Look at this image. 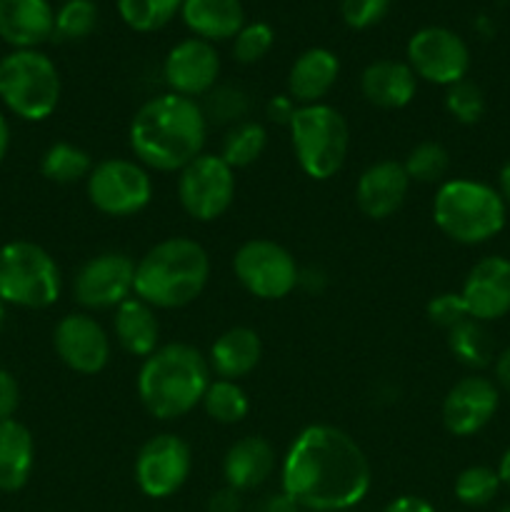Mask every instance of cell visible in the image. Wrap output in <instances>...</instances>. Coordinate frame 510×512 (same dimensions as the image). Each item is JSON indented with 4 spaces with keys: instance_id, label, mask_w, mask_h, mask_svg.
<instances>
[{
    "instance_id": "1",
    "label": "cell",
    "mask_w": 510,
    "mask_h": 512,
    "mask_svg": "<svg viewBox=\"0 0 510 512\" xmlns=\"http://www.w3.org/2000/svg\"><path fill=\"white\" fill-rule=\"evenodd\" d=\"M373 470L368 455L345 430L313 423L300 430L280 463V490L310 512L358 508L370 493Z\"/></svg>"
},
{
    "instance_id": "2",
    "label": "cell",
    "mask_w": 510,
    "mask_h": 512,
    "mask_svg": "<svg viewBox=\"0 0 510 512\" xmlns=\"http://www.w3.org/2000/svg\"><path fill=\"white\" fill-rule=\"evenodd\" d=\"M208 120L198 100L178 93H160L135 110L128 125V143L135 160L155 173H180L205 153Z\"/></svg>"
},
{
    "instance_id": "3",
    "label": "cell",
    "mask_w": 510,
    "mask_h": 512,
    "mask_svg": "<svg viewBox=\"0 0 510 512\" xmlns=\"http://www.w3.org/2000/svg\"><path fill=\"white\" fill-rule=\"evenodd\" d=\"M208 358L188 343L160 345L143 360L135 378L138 400L150 418L160 423L193 413L210 385Z\"/></svg>"
},
{
    "instance_id": "4",
    "label": "cell",
    "mask_w": 510,
    "mask_h": 512,
    "mask_svg": "<svg viewBox=\"0 0 510 512\" xmlns=\"http://www.w3.org/2000/svg\"><path fill=\"white\" fill-rule=\"evenodd\" d=\"M208 280V250L188 235H175L155 243L135 263L133 295L155 310H178L195 303Z\"/></svg>"
},
{
    "instance_id": "5",
    "label": "cell",
    "mask_w": 510,
    "mask_h": 512,
    "mask_svg": "<svg viewBox=\"0 0 510 512\" xmlns=\"http://www.w3.org/2000/svg\"><path fill=\"white\" fill-rule=\"evenodd\" d=\"M508 205L498 190L473 178L443 180L433 198V223L460 245H483L505 228Z\"/></svg>"
},
{
    "instance_id": "6",
    "label": "cell",
    "mask_w": 510,
    "mask_h": 512,
    "mask_svg": "<svg viewBox=\"0 0 510 512\" xmlns=\"http://www.w3.org/2000/svg\"><path fill=\"white\" fill-rule=\"evenodd\" d=\"M295 160L308 178H335L350 150V128L345 115L328 103L298 105L288 123Z\"/></svg>"
},
{
    "instance_id": "7",
    "label": "cell",
    "mask_w": 510,
    "mask_h": 512,
    "mask_svg": "<svg viewBox=\"0 0 510 512\" xmlns=\"http://www.w3.org/2000/svg\"><path fill=\"white\" fill-rule=\"evenodd\" d=\"M63 83L53 60L40 50H13L0 58V103L20 120L40 123L55 113Z\"/></svg>"
},
{
    "instance_id": "8",
    "label": "cell",
    "mask_w": 510,
    "mask_h": 512,
    "mask_svg": "<svg viewBox=\"0 0 510 512\" xmlns=\"http://www.w3.org/2000/svg\"><path fill=\"white\" fill-rule=\"evenodd\" d=\"M63 293V273L53 255L30 240L0 248V300L25 310H45Z\"/></svg>"
},
{
    "instance_id": "9",
    "label": "cell",
    "mask_w": 510,
    "mask_h": 512,
    "mask_svg": "<svg viewBox=\"0 0 510 512\" xmlns=\"http://www.w3.org/2000/svg\"><path fill=\"white\" fill-rule=\"evenodd\" d=\"M85 195L108 218H133L153 200V175L135 158H105L90 170Z\"/></svg>"
},
{
    "instance_id": "10",
    "label": "cell",
    "mask_w": 510,
    "mask_h": 512,
    "mask_svg": "<svg viewBox=\"0 0 510 512\" xmlns=\"http://www.w3.org/2000/svg\"><path fill=\"white\" fill-rule=\"evenodd\" d=\"M235 280L258 300H283L300 285L293 253L268 238H250L233 255Z\"/></svg>"
},
{
    "instance_id": "11",
    "label": "cell",
    "mask_w": 510,
    "mask_h": 512,
    "mask_svg": "<svg viewBox=\"0 0 510 512\" xmlns=\"http://www.w3.org/2000/svg\"><path fill=\"white\" fill-rule=\"evenodd\" d=\"M180 208L198 223L223 218L235 200V170L215 153H200L175 180Z\"/></svg>"
},
{
    "instance_id": "12",
    "label": "cell",
    "mask_w": 510,
    "mask_h": 512,
    "mask_svg": "<svg viewBox=\"0 0 510 512\" xmlns=\"http://www.w3.org/2000/svg\"><path fill=\"white\" fill-rule=\"evenodd\" d=\"M193 453L175 433H158L140 445L133 463V478L145 498H173L190 478Z\"/></svg>"
},
{
    "instance_id": "13",
    "label": "cell",
    "mask_w": 510,
    "mask_h": 512,
    "mask_svg": "<svg viewBox=\"0 0 510 512\" xmlns=\"http://www.w3.org/2000/svg\"><path fill=\"white\" fill-rule=\"evenodd\" d=\"M415 78L430 85H450L465 80L470 70V50L458 33L443 25H428L410 35L405 48Z\"/></svg>"
},
{
    "instance_id": "14",
    "label": "cell",
    "mask_w": 510,
    "mask_h": 512,
    "mask_svg": "<svg viewBox=\"0 0 510 512\" xmlns=\"http://www.w3.org/2000/svg\"><path fill=\"white\" fill-rule=\"evenodd\" d=\"M135 260L120 250H105L85 260L73 278V298L85 310H115L133 298Z\"/></svg>"
},
{
    "instance_id": "15",
    "label": "cell",
    "mask_w": 510,
    "mask_h": 512,
    "mask_svg": "<svg viewBox=\"0 0 510 512\" xmlns=\"http://www.w3.org/2000/svg\"><path fill=\"white\" fill-rule=\"evenodd\" d=\"M55 355L78 375H98L108 368L113 340L90 313H68L53 330Z\"/></svg>"
},
{
    "instance_id": "16",
    "label": "cell",
    "mask_w": 510,
    "mask_h": 512,
    "mask_svg": "<svg viewBox=\"0 0 510 512\" xmlns=\"http://www.w3.org/2000/svg\"><path fill=\"white\" fill-rule=\"evenodd\" d=\"M500 408V390L485 375H465L445 393L440 418L443 428L455 438H470L480 433Z\"/></svg>"
},
{
    "instance_id": "17",
    "label": "cell",
    "mask_w": 510,
    "mask_h": 512,
    "mask_svg": "<svg viewBox=\"0 0 510 512\" xmlns=\"http://www.w3.org/2000/svg\"><path fill=\"white\" fill-rule=\"evenodd\" d=\"M218 75L220 55L208 40L185 38L165 55L163 78L170 93L198 100L218 85Z\"/></svg>"
},
{
    "instance_id": "18",
    "label": "cell",
    "mask_w": 510,
    "mask_h": 512,
    "mask_svg": "<svg viewBox=\"0 0 510 512\" xmlns=\"http://www.w3.org/2000/svg\"><path fill=\"white\" fill-rule=\"evenodd\" d=\"M470 318L493 323L510 313V260L503 255H488L478 260L465 275L460 288Z\"/></svg>"
},
{
    "instance_id": "19",
    "label": "cell",
    "mask_w": 510,
    "mask_h": 512,
    "mask_svg": "<svg viewBox=\"0 0 510 512\" xmlns=\"http://www.w3.org/2000/svg\"><path fill=\"white\" fill-rule=\"evenodd\" d=\"M410 178L398 160H378L360 173L355 183V205L370 220H385L403 208Z\"/></svg>"
},
{
    "instance_id": "20",
    "label": "cell",
    "mask_w": 510,
    "mask_h": 512,
    "mask_svg": "<svg viewBox=\"0 0 510 512\" xmlns=\"http://www.w3.org/2000/svg\"><path fill=\"white\" fill-rule=\"evenodd\" d=\"M55 35L50 0H0V40L15 50H38Z\"/></svg>"
},
{
    "instance_id": "21",
    "label": "cell",
    "mask_w": 510,
    "mask_h": 512,
    "mask_svg": "<svg viewBox=\"0 0 510 512\" xmlns=\"http://www.w3.org/2000/svg\"><path fill=\"white\" fill-rule=\"evenodd\" d=\"M360 93L375 108L400 110L413 103L418 93V78L405 60H373L360 73Z\"/></svg>"
},
{
    "instance_id": "22",
    "label": "cell",
    "mask_w": 510,
    "mask_h": 512,
    "mask_svg": "<svg viewBox=\"0 0 510 512\" xmlns=\"http://www.w3.org/2000/svg\"><path fill=\"white\" fill-rule=\"evenodd\" d=\"M275 470V448L260 435L235 440L223 458V478L235 493H248L270 480Z\"/></svg>"
},
{
    "instance_id": "23",
    "label": "cell",
    "mask_w": 510,
    "mask_h": 512,
    "mask_svg": "<svg viewBox=\"0 0 510 512\" xmlns=\"http://www.w3.org/2000/svg\"><path fill=\"white\" fill-rule=\"evenodd\" d=\"M340 75V60L328 48H308L295 58L288 73V95L295 105L325 103Z\"/></svg>"
},
{
    "instance_id": "24",
    "label": "cell",
    "mask_w": 510,
    "mask_h": 512,
    "mask_svg": "<svg viewBox=\"0 0 510 512\" xmlns=\"http://www.w3.org/2000/svg\"><path fill=\"white\" fill-rule=\"evenodd\" d=\"M205 358L215 378L238 383L240 378H248L263 360V340L253 328L235 325L215 338Z\"/></svg>"
},
{
    "instance_id": "25",
    "label": "cell",
    "mask_w": 510,
    "mask_h": 512,
    "mask_svg": "<svg viewBox=\"0 0 510 512\" xmlns=\"http://www.w3.org/2000/svg\"><path fill=\"white\" fill-rule=\"evenodd\" d=\"M113 338L133 358L145 360L160 348L158 310L140 298H128L113 310Z\"/></svg>"
},
{
    "instance_id": "26",
    "label": "cell",
    "mask_w": 510,
    "mask_h": 512,
    "mask_svg": "<svg viewBox=\"0 0 510 512\" xmlns=\"http://www.w3.org/2000/svg\"><path fill=\"white\" fill-rule=\"evenodd\" d=\"M180 15L193 38L208 43L233 40L245 25V10L240 0H183Z\"/></svg>"
},
{
    "instance_id": "27",
    "label": "cell",
    "mask_w": 510,
    "mask_h": 512,
    "mask_svg": "<svg viewBox=\"0 0 510 512\" xmlns=\"http://www.w3.org/2000/svg\"><path fill=\"white\" fill-rule=\"evenodd\" d=\"M35 465L33 433L20 420H0V493H18L28 485Z\"/></svg>"
},
{
    "instance_id": "28",
    "label": "cell",
    "mask_w": 510,
    "mask_h": 512,
    "mask_svg": "<svg viewBox=\"0 0 510 512\" xmlns=\"http://www.w3.org/2000/svg\"><path fill=\"white\" fill-rule=\"evenodd\" d=\"M448 350L460 365L473 370L488 368L495 360V345L488 328L473 318L463 320L453 330H448Z\"/></svg>"
},
{
    "instance_id": "29",
    "label": "cell",
    "mask_w": 510,
    "mask_h": 512,
    "mask_svg": "<svg viewBox=\"0 0 510 512\" xmlns=\"http://www.w3.org/2000/svg\"><path fill=\"white\" fill-rule=\"evenodd\" d=\"M93 158L88 150H83L75 143H53L40 158V173L45 180L55 185H75L80 180H88L93 170Z\"/></svg>"
},
{
    "instance_id": "30",
    "label": "cell",
    "mask_w": 510,
    "mask_h": 512,
    "mask_svg": "<svg viewBox=\"0 0 510 512\" xmlns=\"http://www.w3.org/2000/svg\"><path fill=\"white\" fill-rule=\"evenodd\" d=\"M265 148H268V130H265V125L258 123V120H243V123L225 130L218 155L230 168L240 170L258 163Z\"/></svg>"
},
{
    "instance_id": "31",
    "label": "cell",
    "mask_w": 510,
    "mask_h": 512,
    "mask_svg": "<svg viewBox=\"0 0 510 512\" xmlns=\"http://www.w3.org/2000/svg\"><path fill=\"white\" fill-rule=\"evenodd\" d=\"M203 410L210 420L220 425H238L248 418L250 398L235 380L213 378L203 395Z\"/></svg>"
},
{
    "instance_id": "32",
    "label": "cell",
    "mask_w": 510,
    "mask_h": 512,
    "mask_svg": "<svg viewBox=\"0 0 510 512\" xmlns=\"http://www.w3.org/2000/svg\"><path fill=\"white\" fill-rule=\"evenodd\" d=\"M183 8V0H118L123 23L135 33H155L165 28Z\"/></svg>"
},
{
    "instance_id": "33",
    "label": "cell",
    "mask_w": 510,
    "mask_h": 512,
    "mask_svg": "<svg viewBox=\"0 0 510 512\" xmlns=\"http://www.w3.org/2000/svg\"><path fill=\"white\" fill-rule=\"evenodd\" d=\"M200 108H203L208 125H228V128H233V125L248 120L250 95L238 85H215L208 95H203Z\"/></svg>"
},
{
    "instance_id": "34",
    "label": "cell",
    "mask_w": 510,
    "mask_h": 512,
    "mask_svg": "<svg viewBox=\"0 0 510 512\" xmlns=\"http://www.w3.org/2000/svg\"><path fill=\"white\" fill-rule=\"evenodd\" d=\"M403 168L408 173L410 183L440 185L445 180V175H448L450 153L438 140H423L415 148H410V153L403 160Z\"/></svg>"
},
{
    "instance_id": "35",
    "label": "cell",
    "mask_w": 510,
    "mask_h": 512,
    "mask_svg": "<svg viewBox=\"0 0 510 512\" xmlns=\"http://www.w3.org/2000/svg\"><path fill=\"white\" fill-rule=\"evenodd\" d=\"M500 488H503V483L498 478V470L488 468V465H470V468L460 470L453 483L455 498L468 508L490 505L498 498Z\"/></svg>"
},
{
    "instance_id": "36",
    "label": "cell",
    "mask_w": 510,
    "mask_h": 512,
    "mask_svg": "<svg viewBox=\"0 0 510 512\" xmlns=\"http://www.w3.org/2000/svg\"><path fill=\"white\" fill-rule=\"evenodd\" d=\"M98 25V5L93 0H65L55 13V35L63 40H83Z\"/></svg>"
},
{
    "instance_id": "37",
    "label": "cell",
    "mask_w": 510,
    "mask_h": 512,
    "mask_svg": "<svg viewBox=\"0 0 510 512\" xmlns=\"http://www.w3.org/2000/svg\"><path fill=\"white\" fill-rule=\"evenodd\" d=\"M445 110L450 118L460 125H475L485 115V95L473 80H460V83L445 88Z\"/></svg>"
},
{
    "instance_id": "38",
    "label": "cell",
    "mask_w": 510,
    "mask_h": 512,
    "mask_svg": "<svg viewBox=\"0 0 510 512\" xmlns=\"http://www.w3.org/2000/svg\"><path fill=\"white\" fill-rule=\"evenodd\" d=\"M275 43V33L265 20L245 23L233 38V58L243 65H253L270 53Z\"/></svg>"
},
{
    "instance_id": "39",
    "label": "cell",
    "mask_w": 510,
    "mask_h": 512,
    "mask_svg": "<svg viewBox=\"0 0 510 512\" xmlns=\"http://www.w3.org/2000/svg\"><path fill=\"white\" fill-rule=\"evenodd\" d=\"M390 0H340L343 23L353 30H368L388 15Z\"/></svg>"
},
{
    "instance_id": "40",
    "label": "cell",
    "mask_w": 510,
    "mask_h": 512,
    "mask_svg": "<svg viewBox=\"0 0 510 512\" xmlns=\"http://www.w3.org/2000/svg\"><path fill=\"white\" fill-rule=\"evenodd\" d=\"M425 313H428L430 323H433L435 328H443L445 333H448V330H453L455 325L463 323V320L470 318V313H468V308H465L460 293L435 295V298H430Z\"/></svg>"
},
{
    "instance_id": "41",
    "label": "cell",
    "mask_w": 510,
    "mask_h": 512,
    "mask_svg": "<svg viewBox=\"0 0 510 512\" xmlns=\"http://www.w3.org/2000/svg\"><path fill=\"white\" fill-rule=\"evenodd\" d=\"M20 408V385L13 373L0 368V420L15 418Z\"/></svg>"
},
{
    "instance_id": "42",
    "label": "cell",
    "mask_w": 510,
    "mask_h": 512,
    "mask_svg": "<svg viewBox=\"0 0 510 512\" xmlns=\"http://www.w3.org/2000/svg\"><path fill=\"white\" fill-rule=\"evenodd\" d=\"M295 108H298V105H295V100L290 98L288 93L275 95V98H270L268 105H265V115H268V120H273V123L285 125V128H288V123H290V118H293Z\"/></svg>"
},
{
    "instance_id": "43",
    "label": "cell",
    "mask_w": 510,
    "mask_h": 512,
    "mask_svg": "<svg viewBox=\"0 0 510 512\" xmlns=\"http://www.w3.org/2000/svg\"><path fill=\"white\" fill-rule=\"evenodd\" d=\"M383 512H438L425 498L418 495H400V498L390 500Z\"/></svg>"
},
{
    "instance_id": "44",
    "label": "cell",
    "mask_w": 510,
    "mask_h": 512,
    "mask_svg": "<svg viewBox=\"0 0 510 512\" xmlns=\"http://www.w3.org/2000/svg\"><path fill=\"white\" fill-rule=\"evenodd\" d=\"M208 512H240V493L225 485L223 490L210 495Z\"/></svg>"
},
{
    "instance_id": "45",
    "label": "cell",
    "mask_w": 510,
    "mask_h": 512,
    "mask_svg": "<svg viewBox=\"0 0 510 512\" xmlns=\"http://www.w3.org/2000/svg\"><path fill=\"white\" fill-rule=\"evenodd\" d=\"M493 370H495L493 383L498 385V390L503 388L505 393H510V345L505 350H500L498 355H495Z\"/></svg>"
},
{
    "instance_id": "46",
    "label": "cell",
    "mask_w": 510,
    "mask_h": 512,
    "mask_svg": "<svg viewBox=\"0 0 510 512\" xmlns=\"http://www.w3.org/2000/svg\"><path fill=\"white\" fill-rule=\"evenodd\" d=\"M265 512H300V508L280 490V495H270L268 503H265Z\"/></svg>"
},
{
    "instance_id": "47",
    "label": "cell",
    "mask_w": 510,
    "mask_h": 512,
    "mask_svg": "<svg viewBox=\"0 0 510 512\" xmlns=\"http://www.w3.org/2000/svg\"><path fill=\"white\" fill-rule=\"evenodd\" d=\"M500 193V198L505 200V205H510V160L508 163L500 168L498 173V188H495Z\"/></svg>"
},
{
    "instance_id": "48",
    "label": "cell",
    "mask_w": 510,
    "mask_h": 512,
    "mask_svg": "<svg viewBox=\"0 0 510 512\" xmlns=\"http://www.w3.org/2000/svg\"><path fill=\"white\" fill-rule=\"evenodd\" d=\"M10 150V123L3 113H0V163L5 160Z\"/></svg>"
},
{
    "instance_id": "49",
    "label": "cell",
    "mask_w": 510,
    "mask_h": 512,
    "mask_svg": "<svg viewBox=\"0 0 510 512\" xmlns=\"http://www.w3.org/2000/svg\"><path fill=\"white\" fill-rule=\"evenodd\" d=\"M498 478H500V483L505 485V488H510V448L505 450L503 453V458H500V463H498Z\"/></svg>"
},
{
    "instance_id": "50",
    "label": "cell",
    "mask_w": 510,
    "mask_h": 512,
    "mask_svg": "<svg viewBox=\"0 0 510 512\" xmlns=\"http://www.w3.org/2000/svg\"><path fill=\"white\" fill-rule=\"evenodd\" d=\"M5 308H8V305L0 300V330H3V325H5Z\"/></svg>"
},
{
    "instance_id": "51",
    "label": "cell",
    "mask_w": 510,
    "mask_h": 512,
    "mask_svg": "<svg viewBox=\"0 0 510 512\" xmlns=\"http://www.w3.org/2000/svg\"><path fill=\"white\" fill-rule=\"evenodd\" d=\"M500 512H510V505H505V508H503V510H500Z\"/></svg>"
},
{
    "instance_id": "52",
    "label": "cell",
    "mask_w": 510,
    "mask_h": 512,
    "mask_svg": "<svg viewBox=\"0 0 510 512\" xmlns=\"http://www.w3.org/2000/svg\"><path fill=\"white\" fill-rule=\"evenodd\" d=\"M63 3H65V0H63Z\"/></svg>"
}]
</instances>
